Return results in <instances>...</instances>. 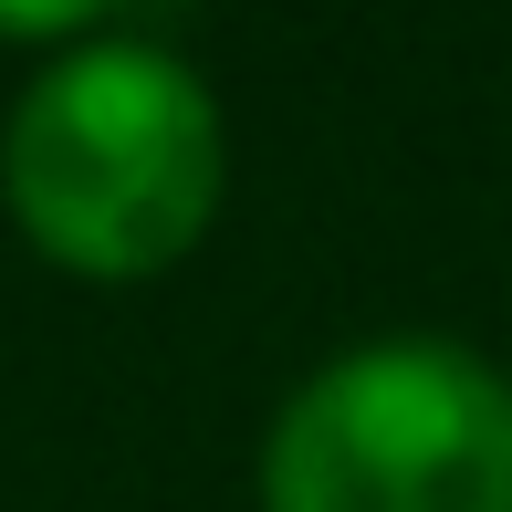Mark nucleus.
I'll return each mask as SVG.
<instances>
[{
	"mask_svg": "<svg viewBox=\"0 0 512 512\" xmlns=\"http://www.w3.org/2000/svg\"><path fill=\"white\" fill-rule=\"evenodd\" d=\"M262 512H512V387L439 335L356 345L272 418Z\"/></svg>",
	"mask_w": 512,
	"mask_h": 512,
	"instance_id": "f03ea898",
	"label": "nucleus"
},
{
	"mask_svg": "<svg viewBox=\"0 0 512 512\" xmlns=\"http://www.w3.org/2000/svg\"><path fill=\"white\" fill-rule=\"evenodd\" d=\"M11 209L63 272H168L220 209V105L157 42H84L21 95L0 147Z\"/></svg>",
	"mask_w": 512,
	"mask_h": 512,
	"instance_id": "f257e3e1",
	"label": "nucleus"
}]
</instances>
